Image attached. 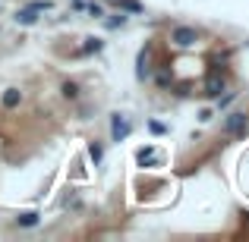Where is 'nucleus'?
Segmentation results:
<instances>
[{
	"mask_svg": "<svg viewBox=\"0 0 249 242\" xmlns=\"http://www.w3.org/2000/svg\"><path fill=\"white\" fill-rule=\"evenodd\" d=\"M129 132H133V123H129L123 113H114V116H110V142L129 139Z\"/></svg>",
	"mask_w": 249,
	"mask_h": 242,
	"instance_id": "1",
	"label": "nucleus"
},
{
	"mask_svg": "<svg viewBox=\"0 0 249 242\" xmlns=\"http://www.w3.org/2000/svg\"><path fill=\"white\" fill-rule=\"evenodd\" d=\"M246 129H249V116H246V113H240V110H237V113H231V116L224 120V132H227V135H233V139L246 135Z\"/></svg>",
	"mask_w": 249,
	"mask_h": 242,
	"instance_id": "2",
	"label": "nucleus"
},
{
	"mask_svg": "<svg viewBox=\"0 0 249 242\" xmlns=\"http://www.w3.org/2000/svg\"><path fill=\"white\" fill-rule=\"evenodd\" d=\"M170 41H174L177 48H193V44L199 41V32L189 29V25H177V29L170 32Z\"/></svg>",
	"mask_w": 249,
	"mask_h": 242,
	"instance_id": "3",
	"label": "nucleus"
},
{
	"mask_svg": "<svg viewBox=\"0 0 249 242\" xmlns=\"http://www.w3.org/2000/svg\"><path fill=\"white\" fill-rule=\"evenodd\" d=\"M148 76H152V66H148V50H139V57H136V79L145 82Z\"/></svg>",
	"mask_w": 249,
	"mask_h": 242,
	"instance_id": "4",
	"label": "nucleus"
},
{
	"mask_svg": "<svg viewBox=\"0 0 249 242\" xmlns=\"http://www.w3.org/2000/svg\"><path fill=\"white\" fill-rule=\"evenodd\" d=\"M38 220H41V214H38V211H25V214H16L13 224L22 226V230H32V226H38Z\"/></svg>",
	"mask_w": 249,
	"mask_h": 242,
	"instance_id": "5",
	"label": "nucleus"
},
{
	"mask_svg": "<svg viewBox=\"0 0 249 242\" xmlns=\"http://www.w3.org/2000/svg\"><path fill=\"white\" fill-rule=\"evenodd\" d=\"M221 91H224V79H221V76H208V79H205V91H202V95H205V97H218Z\"/></svg>",
	"mask_w": 249,
	"mask_h": 242,
	"instance_id": "6",
	"label": "nucleus"
},
{
	"mask_svg": "<svg viewBox=\"0 0 249 242\" xmlns=\"http://www.w3.org/2000/svg\"><path fill=\"white\" fill-rule=\"evenodd\" d=\"M0 101H3L6 110H13V107H19V104H22V91H19V88H6Z\"/></svg>",
	"mask_w": 249,
	"mask_h": 242,
	"instance_id": "7",
	"label": "nucleus"
},
{
	"mask_svg": "<svg viewBox=\"0 0 249 242\" xmlns=\"http://www.w3.org/2000/svg\"><path fill=\"white\" fill-rule=\"evenodd\" d=\"M16 22H19V25H35V22H38V10H32V6L16 10Z\"/></svg>",
	"mask_w": 249,
	"mask_h": 242,
	"instance_id": "8",
	"label": "nucleus"
},
{
	"mask_svg": "<svg viewBox=\"0 0 249 242\" xmlns=\"http://www.w3.org/2000/svg\"><path fill=\"white\" fill-rule=\"evenodd\" d=\"M60 95L67 97V101H79V95H82L79 82H63V85H60Z\"/></svg>",
	"mask_w": 249,
	"mask_h": 242,
	"instance_id": "9",
	"label": "nucleus"
},
{
	"mask_svg": "<svg viewBox=\"0 0 249 242\" xmlns=\"http://www.w3.org/2000/svg\"><path fill=\"white\" fill-rule=\"evenodd\" d=\"M101 50H104V41H101V38H85L82 54H101Z\"/></svg>",
	"mask_w": 249,
	"mask_h": 242,
	"instance_id": "10",
	"label": "nucleus"
},
{
	"mask_svg": "<svg viewBox=\"0 0 249 242\" xmlns=\"http://www.w3.org/2000/svg\"><path fill=\"white\" fill-rule=\"evenodd\" d=\"M89 158L95 161V167L101 163V158H104V148H101V142H89Z\"/></svg>",
	"mask_w": 249,
	"mask_h": 242,
	"instance_id": "11",
	"label": "nucleus"
},
{
	"mask_svg": "<svg viewBox=\"0 0 249 242\" xmlns=\"http://www.w3.org/2000/svg\"><path fill=\"white\" fill-rule=\"evenodd\" d=\"M214 101H218V110H227L233 101H237V91H227V95H218Z\"/></svg>",
	"mask_w": 249,
	"mask_h": 242,
	"instance_id": "12",
	"label": "nucleus"
},
{
	"mask_svg": "<svg viewBox=\"0 0 249 242\" xmlns=\"http://www.w3.org/2000/svg\"><path fill=\"white\" fill-rule=\"evenodd\" d=\"M155 154H158V151H155V145H145V148H139V154H136V158H139V163H145L148 158H155Z\"/></svg>",
	"mask_w": 249,
	"mask_h": 242,
	"instance_id": "13",
	"label": "nucleus"
},
{
	"mask_svg": "<svg viewBox=\"0 0 249 242\" xmlns=\"http://www.w3.org/2000/svg\"><path fill=\"white\" fill-rule=\"evenodd\" d=\"M117 6H120V10H129V13H142V6L136 3V0H117Z\"/></svg>",
	"mask_w": 249,
	"mask_h": 242,
	"instance_id": "14",
	"label": "nucleus"
},
{
	"mask_svg": "<svg viewBox=\"0 0 249 242\" xmlns=\"http://www.w3.org/2000/svg\"><path fill=\"white\" fill-rule=\"evenodd\" d=\"M85 10H89V16H95V19H101V16H104V6H101V3H95V0H91V3H85Z\"/></svg>",
	"mask_w": 249,
	"mask_h": 242,
	"instance_id": "15",
	"label": "nucleus"
},
{
	"mask_svg": "<svg viewBox=\"0 0 249 242\" xmlns=\"http://www.w3.org/2000/svg\"><path fill=\"white\" fill-rule=\"evenodd\" d=\"M123 25H126V16H123V13H120V16H110V19H107V29H123Z\"/></svg>",
	"mask_w": 249,
	"mask_h": 242,
	"instance_id": "16",
	"label": "nucleus"
},
{
	"mask_svg": "<svg viewBox=\"0 0 249 242\" xmlns=\"http://www.w3.org/2000/svg\"><path fill=\"white\" fill-rule=\"evenodd\" d=\"M148 129H152V132H155V135H164V132H167V129H164V126H161V123H155V120H152V123H148Z\"/></svg>",
	"mask_w": 249,
	"mask_h": 242,
	"instance_id": "17",
	"label": "nucleus"
},
{
	"mask_svg": "<svg viewBox=\"0 0 249 242\" xmlns=\"http://www.w3.org/2000/svg\"><path fill=\"white\" fill-rule=\"evenodd\" d=\"M212 116H214V113H212V110L205 107V110H202V113H199V120H202V123H208V120H212Z\"/></svg>",
	"mask_w": 249,
	"mask_h": 242,
	"instance_id": "18",
	"label": "nucleus"
}]
</instances>
